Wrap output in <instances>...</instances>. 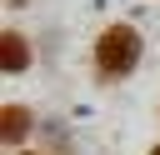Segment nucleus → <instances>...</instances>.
I'll return each instance as SVG.
<instances>
[{
	"instance_id": "obj_1",
	"label": "nucleus",
	"mask_w": 160,
	"mask_h": 155,
	"mask_svg": "<svg viewBox=\"0 0 160 155\" xmlns=\"http://www.w3.org/2000/svg\"><path fill=\"white\" fill-rule=\"evenodd\" d=\"M140 60V30L135 25H110L100 40H95V65L105 75H130Z\"/></svg>"
},
{
	"instance_id": "obj_2",
	"label": "nucleus",
	"mask_w": 160,
	"mask_h": 155,
	"mask_svg": "<svg viewBox=\"0 0 160 155\" xmlns=\"http://www.w3.org/2000/svg\"><path fill=\"white\" fill-rule=\"evenodd\" d=\"M0 65L10 70V75H20V70H30V45L15 35V30H5V40H0Z\"/></svg>"
},
{
	"instance_id": "obj_3",
	"label": "nucleus",
	"mask_w": 160,
	"mask_h": 155,
	"mask_svg": "<svg viewBox=\"0 0 160 155\" xmlns=\"http://www.w3.org/2000/svg\"><path fill=\"white\" fill-rule=\"evenodd\" d=\"M25 130H30V110H25V105H5V115H0V135H5V145H20Z\"/></svg>"
},
{
	"instance_id": "obj_4",
	"label": "nucleus",
	"mask_w": 160,
	"mask_h": 155,
	"mask_svg": "<svg viewBox=\"0 0 160 155\" xmlns=\"http://www.w3.org/2000/svg\"><path fill=\"white\" fill-rule=\"evenodd\" d=\"M10 5H25V0H10Z\"/></svg>"
},
{
	"instance_id": "obj_5",
	"label": "nucleus",
	"mask_w": 160,
	"mask_h": 155,
	"mask_svg": "<svg viewBox=\"0 0 160 155\" xmlns=\"http://www.w3.org/2000/svg\"><path fill=\"white\" fill-rule=\"evenodd\" d=\"M155 155H160V145H155Z\"/></svg>"
}]
</instances>
